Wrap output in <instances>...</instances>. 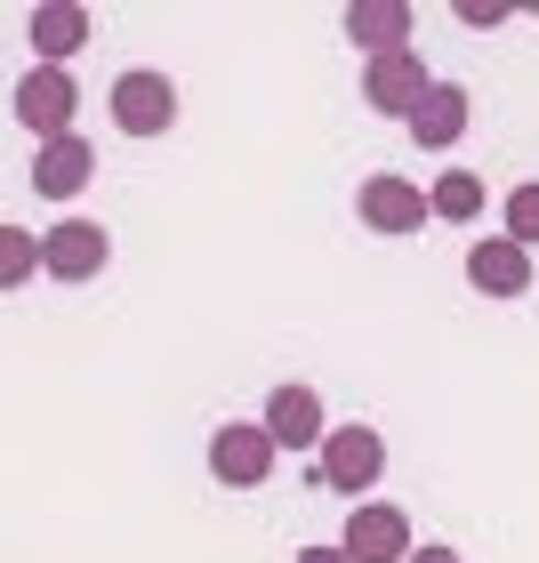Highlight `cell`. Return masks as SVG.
<instances>
[{
  "instance_id": "cell-11",
  "label": "cell",
  "mask_w": 539,
  "mask_h": 563,
  "mask_svg": "<svg viewBox=\"0 0 539 563\" xmlns=\"http://www.w3.org/2000/svg\"><path fill=\"white\" fill-rule=\"evenodd\" d=\"M89 177H97V145H89V137H48V145L33 153V194H41V201L89 194Z\"/></svg>"
},
{
  "instance_id": "cell-3",
  "label": "cell",
  "mask_w": 539,
  "mask_h": 563,
  "mask_svg": "<svg viewBox=\"0 0 539 563\" xmlns=\"http://www.w3.org/2000/svg\"><path fill=\"white\" fill-rule=\"evenodd\" d=\"M16 121H24L41 145H48V137H73V121H81V81H73L65 65H33V73L16 81Z\"/></svg>"
},
{
  "instance_id": "cell-18",
  "label": "cell",
  "mask_w": 539,
  "mask_h": 563,
  "mask_svg": "<svg viewBox=\"0 0 539 563\" xmlns=\"http://www.w3.org/2000/svg\"><path fill=\"white\" fill-rule=\"evenodd\" d=\"M459 24H507L499 0H459Z\"/></svg>"
},
{
  "instance_id": "cell-17",
  "label": "cell",
  "mask_w": 539,
  "mask_h": 563,
  "mask_svg": "<svg viewBox=\"0 0 539 563\" xmlns=\"http://www.w3.org/2000/svg\"><path fill=\"white\" fill-rule=\"evenodd\" d=\"M499 210H507V242H516V250H539V177H531V186H516Z\"/></svg>"
},
{
  "instance_id": "cell-1",
  "label": "cell",
  "mask_w": 539,
  "mask_h": 563,
  "mask_svg": "<svg viewBox=\"0 0 539 563\" xmlns=\"http://www.w3.org/2000/svg\"><path fill=\"white\" fill-rule=\"evenodd\" d=\"M106 113H113L121 137H162L177 121V81L153 73V65H138V73H121V81L106 89Z\"/></svg>"
},
{
  "instance_id": "cell-6",
  "label": "cell",
  "mask_w": 539,
  "mask_h": 563,
  "mask_svg": "<svg viewBox=\"0 0 539 563\" xmlns=\"http://www.w3.org/2000/svg\"><path fill=\"white\" fill-rule=\"evenodd\" d=\"M410 548H419V540H410V516L387 507V499H363L346 516V531H339V555L346 563H403Z\"/></svg>"
},
{
  "instance_id": "cell-15",
  "label": "cell",
  "mask_w": 539,
  "mask_h": 563,
  "mask_svg": "<svg viewBox=\"0 0 539 563\" xmlns=\"http://www.w3.org/2000/svg\"><path fill=\"white\" fill-rule=\"evenodd\" d=\"M427 218L475 225V218H483V177H475V169H443V177L427 186Z\"/></svg>"
},
{
  "instance_id": "cell-2",
  "label": "cell",
  "mask_w": 539,
  "mask_h": 563,
  "mask_svg": "<svg viewBox=\"0 0 539 563\" xmlns=\"http://www.w3.org/2000/svg\"><path fill=\"white\" fill-rule=\"evenodd\" d=\"M315 467L330 492H346V499H363L378 475H387V434L378 427H330L322 434V451H315Z\"/></svg>"
},
{
  "instance_id": "cell-13",
  "label": "cell",
  "mask_w": 539,
  "mask_h": 563,
  "mask_svg": "<svg viewBox=\"0 0 539 563\" xmlns=\"http://www.w3.org/2000/svg\"><path fill=\"white\" fill-rule=\"evenodd\" d=\"M468 282H475L483 298H524L531 290V250H516L507 234H483L468 250Z\"/></svg>"
},
{
  "instance_id": "cell-10",
  "label": "cell",
  "mask_w": 539,
  "mask_h": 563,
  "mask_svg": "<svg viewBox=\"0 0 539 563\" xmlns=\"http://www.w3.org/2000/svg\"><path fill=\"white\" fill-rule=\"evenodd\" d=\"M468 121H475L468 89L459 81H427V97L410 106V137H419V153H451L459 137H468Z\"/></svg>"
},
{
  "instance_id": "cell-7",
  "label": "cell",
  "mask_w": 539,
  "mask_h": 563,
  "mask_svg": "<svg viewBox=\"0 0 539 563\" xmlns=\"http://www.w3.org/2000/svg\"><path fill=\"white\" fill-rule=\"evenodd\" d=\"M427 81H435V73L419 65V41H410V48H387V57L363 65V106L387 113V121H410V106L427 97Z\"/></svg>"
},
{
  "instance_id": "cell-5",
  "label": "cell",
  "mask_w": 539,
  "mask_h": 563,
  "mask_svg": "<svg viewBox=\"0 0 539 563\" xmlns=\"http://www.w3.org/2000/svg\"><path fill=\"white\" fill-rule=\"evenodd\" d=\"M274 443H266V427L258 419H226L218 434H210V475L226 483V492H258V483L274 475Z\"/></svg>"
},
{
  "instance_id": "cell-12",
  "label": "cell",
  "mask_w": 539,
  "mask_h": 563,
  "mask_svg": "<svg viewBox=\"0 0 539 563\" xmlns=\"http://www.w3.org/2000/svg\"><path fill=\"white\" fill-rule=\"evenodd\" d=\"M346 41L363 48V57H387V48H410V24H419V9L410 0H346Z\"/></svg>"
},
{
  "instance_id": "cell-4",
  "label": "cell",
  "mask_w": 539,
  "mask_h": 563,
  "mask_svg": "<svg viewBox=\"0 0 539 563\" xmlns=\"http://www.w3.org/2000/svg\"><path fill=\"white\" fill-rule=\"evenodd\" d=\"M106 258H113V242H106V225H97V218H57L41 234V274L48 282H97Z\"/></svg>"
},
{
  "instance_id": "cell-8",
  "label": "cell",
  "mask_w": 539,
  "mask_h": 563,
  "mask_svg": "<svg viewBox=\"0 0 539 563\" xmlns=\"http://www.w3.org/2000/svg\"><path fill=\"white\" fill-rule=\"evenodd\" d=\"M354 218H363L371 234H419L427 225V186L378 169V177H363V194H354Z\"/></svg>"
},
{
  "instance_id": "cell-19",
  "label": "cell",
  "mask_w": 539,
  "mask_h": 563,
  "mask_svg": "<svg viewBox=\"0 0 539 563\" xmlns=\"http://www.w3.org/2000/svg\"><path fill=\"white\" fill-rule=\"evenodd\" d=\"M403 563H459V548H435V540H427V548H410Z\"/></svg>"
},
{
  "instance_id": "cell-20",
  "label": "cell",
  "mask_w": 539,
  "mask_h": 563,
  "mask_svg": "<svg viewBox=\"0 0 539 563\" xmlns=\"http://www.w3.org/2000/svg\"><path fill=\"white\" fill-rule=\"evenodd\" d=\"M298 563H346L339 548H298Z\"/></svg>"
},
{
  "instance_id": "cell-14",
  "label": "cell",
  "mask_w": 539,
  "mask_h": 563,
  "mask_svg": "<svg viewBox=\"0 0 539 563\" xmlns=\"http://www.w3.org/2000/svg\"><path fill=\"white\" fill-rule=\"evenodd\" d=\"M89 33H97V24H89L81 0H41V9L24 16V41H33V57H41V65H65Z\"/></svg>"
},
{
  "instance_id": "cell-9",
  "label": "cell",
  "mask_w": 539,
  "mask_h": 563,
  "mask_svg": "<svg viewBox=\"0 0 539 563\" xmlns=\"http://www.w3.org/2000/svg\"><path fill=\"white\" fill-rule=\"evenodd\" d=\"M258 427H266V443H274V451H322V434H330V427H322V395H315V387H274Z\"/></svg>"
},
{
  "instance_id": "cell-16",
  "label": "cell",
  "mask_w": 539,
  "mask_h": 563,
  "mask_svg": "<svg viewBox=\"0 0 539 563\" xmlns=\"http://www.w3.org/2000/svg\"><path fill=\"white\" fill-rule=\"evenodd\" d=\"M33 274H41V242H33V225H0V290H24Z\"/></svg>"
}]
</instances>
